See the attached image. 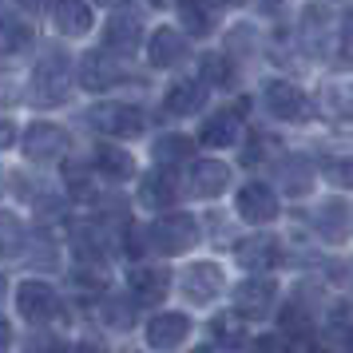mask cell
<instances>
[{"label": "cell", "mask_w": 353, "mask_h": 353, "mask_svg": "<svg viewBox=\"0 0 353 353\" xmlns=\"http://www.w3.org/2000/svg\"><path fill=\"white\" fill-rule=\"evenodd\" d=\"M92 119H99L96 128L112 131V135H139V131H143V112H135V108H119V103L99 108Z\"/></svg>", "instance_id": "cell-1"}, {"label": "cell", "mask_w": 353, "mask_h": 353, "mask_svg": "<svg viewBox=\"0 0 353 353\" xmlns=\"http://www.w3.org/2000/svg\"><path fill=\"white\" fill-rule=\"evenodd\" d=\"M20 314L28 321H44L56 314V294L44 282H24L20 286Z\"/></svg>", "instance_id": "cell-2"}, {"label": "cell", "mask_w": 353, "mask_h": 353, "mask_svg": "<svg viewBox=\"0 0 353 353\" xmlns=\"http://www.w3.org/2000/svg\"><path fill=\"white\" fill-rule=\"evenodd\" d=\"M239 210H242V219H250V223H266V219H274L278 203H274V194L266 187H246L239 194Z\"/></svg>", "instance_id": "cell-3"}, {"label": "cell", "mask_w": 353, "mask_h": 353, "mask_svg": "<svg viewBox=\"0 0 353 353\" xmlns=\"http://www.w3.org/2000/svg\"><path fill=\"white\" fill-rule=\"evenodd\" d=\"M187 330H191V325H187V318H183V314H167V318H155L151 321V345H155V350H171V345H179V341H183V337H187Z\"/></svg>", "instance_id": "cell-4"}, {"label": "cell", "mask_w": 353, "mask_h": 353, "mask_svg": "<svg viewBox=\"0 0 353 353\" xmlns=\"http://www.w3.org/2000/svg\"><path fill=\"white\" fill-rule=\"evenodd\" d=\"M270 298H274L270 282H246V286H239V294H234L242 318H254V314H262V310L270 305Z\"/></svg>", "instance_id": "cell-5"}, {"label": "cell", "mask_w": 353, "mask_h": 353, "mask_svg": "<svg viewBox=\"0 0 353 353\" xmlns=\"http://www.w3.org/2000/svg\"><path fill=\"white\" fill-rule=\"evenodd\" d=\"M28 155L32 159H48V155H64V131L52 128V123H40V128L28 135Z\"/></svg>", "instance_id": "cell-6"}, {"label": "cell", "mask_w": 353, "mask_h": 353, "mask_svg": "<svg viewBox=\"0 0 353 353\" xmlns=\"http://www.w3.org/2000/svg\"><path fill=\"white\" fill-rule=\"evenodd\" d=\"M56 24L64 32H88L92 28V12L83 0H56Z\"/></svg>", "instance_id": "cell-7"}, {"label": "cell", "mask_w": 353, "mask_h": 353, "mask_svg": "<svg viewBox=\"0 0 353 353\" xmlns=\"http://www.w3.org/2000/svg\"><path fill=\"white\" fill-rule=\"evenodd\" d=\"M270 108L282 115V119H302V115H305V99H302L298 88L274 83V88H270Z\"/></svg>", "instance_id": "cell-8"}, {"label": "cell", "mask_w": 353, "mask_h": 353, "mask_svg": "<svg viewBox=\"0 0 353 353\" xmlns=\"http://www.w3.org/2000/svg\"><path fill=\"white\" fill-rule=\"evenodd\" d=\"M159 239L167 242V250H183V246L194 239V223L187 219V214H171V219H163Z\"/></svg>", "instance_id": "cell-9"}, {"label": "cell", "mask_w": 353, "mask_h": 353, "mask_svg": "<svg viewBox=\"0 0 353 353\" xmlns=\"http://www.w3.org/2000/svg\"><path fill=\"white\" fill-rule=\"evenodd\" d=\"M199 103H203V92H199L194 83H175V88L167 92V112H175V115L194 112Z\"/></svg>", "instance_id": "cell-10"}, {"label": "cell", "mask_w": 353, "mask_h": 353, "mask_svg": "<svg viewBox=\"0 0 353 353\" xmlns=\"http://www.w3.org/2000/svg\"><path fill=\"white\" fill-rule=\"evenodd\" d=\"M83 88H92V92H99V88H108V83L115 80L112 64H103V56H83Z\"/></svg>", "instance_id": "cell-11"}, {"label": "cell", "mask_w": 353, "mask_h": 353, "mask_svg": "<svg viewBox=\"0 0 353 353\" xmlns=\"http://www.w3.org/2000/svg\"><path fill=\"white\" fill-rule=\"evenodd\" d=\"M183 36L179 32H159L155 36V44H151V60L155 64H175V56H183Z\"/></svg>", "instance_id": "cell-12"}, {"label": "cell", "mask_w": 353, "mask_h": 353, "mask_svg": "<svg viewBox=\"0 0 353 353\" xmlns=\"http://www.w3.org/2000/svg\"><path fill=\"white\" fill-rule=\"evenodd\" d=\"M226 187V171L219 163H199V171H194V191L203 194H214Z\"/></svg>", "instance_id": "cell-13"}, {"label": "cell", "mask_w": 353, "mask_h": 353, "mask_svg": "<svg viewBox=\"0 0 353 353\" xmlns=\"http://www.w3.org/2000/svg\"><path fill=\"white\" fill-rule=\"evenodd\" d=\"M108 44L131 52L135 44H139V20H115L112 28H108Z\"/></svg>", "instance_id": "cell-14"}, {"label": "cell", "mask_w": 353, "mask_h": 353, "mask_svg": "<svg viewBox=\"0 0 353 353\" xmlns=\"http://www.w3.org/2000/svg\"><path fill=\"white\" fill-rule=\"evenodd\" d=\"M131 290H135V298H139V302H155L163 290H167V282H163L159 274L139 270V274H131Z\"/></svg>", "instance_id": "cell-15"}, {"label": "cell", "mask_w": 353, "mask_h": 353, "mask_svg": "<svg viewBox=\"0 0 353 353\" xmlns=\"http://www.w3.org/2000/svg\"><path fill=\"white\" fill-rule=\"evenodd\" d=\"M20 246H24L20 223L8 219V214H0V254H20Z\"/></svg>", "instance_id": "cell-16"}, {"label": "cell", "mask_w": 353, "mask_h": 353, "mask_svg": "<svg viewBox=\"0 0 353 353\" xmlns=\"http://www.w3.org/2000/svg\"><path fill=\"white\" fill-rule=\"evenodd\" d=\"M99 167H103L108 175H128V171H131V159L119 151V147H99Z\"/></svg>", "instance_id": "cell-17"}, {"label": "cell", "mask_w": 353, "mask_h": 353, "mask_svg": "<svg viewBox=\"0 0 353 353\" xmlns=\"http://www.w3.org/2000/svg\"><path fill=\"white\" fill-rule=\"evenodd\" d=\"M143 199L151 203V207H163V203H171V187L163 191V171L147 175V183H143Z\"/></svg>", "instance_id": "cell-18"}, {"label": "cell", "mask_w": 353, "mask_h": 353, "mask_svg": "<svg viewBox=\"0 0 353 353\" xmlns=\"http://www.w3.org/2000/svg\"><path fill=\"white\" fill-rule=\"evenodd\" d=\"M183 20H187L191 32H207V24H210L207 8H199V4H183Z\"/></svg>", "instance_id": "cell-19"}, {"label": "cell", "mask_w": 353, "mask_h": 353, "mask_svg": "<svg viewBox=\"0 0 353 353\" xmlns=\"http://www.w3.org/2000/svg\"><path fill=\"white\" fill-rule=\"evenodd\" d=\"M230 135H234V123L226 128V119H214V128L203 131V143H226Z\"/></svg>", "instance_id": "cell-20"}, {"label": "cell", "mask_w": 353, "mask_h": 353, "mask_svg": "<svg viewBox=\"0 0 353 353\" xmlns=\"http://www.w3.org/2000/svg\"><path fill=\"white\" fill-rule=\"evenodd\" d=\"M179 151H191V143H187V139H163L159 159H179Z\"/></svg>", "instance_id": "cell-21"}, {"label": "cell", "mask_w": 353, "mask_h": 353, "mask_svg": "<svg viewBox=\"0 0 353 353\" xmlns=\"http://www.w3.org/2000/svg\"><path fill=\"white\" fill-rule=\"evenodd\" d=\"M8 341H12V330H8V321L0 318V353L8 350Z\"/></svg>", "instance_id": "cell-22"}, {"label": "cell", "mask_w": 353, "mask_h": 353, "mask_svg": "<svg viewBox=\"0 0 353 353\" xmlns=\"http://www.w3.org/2000/svg\"><path fill=\"white\" fill-rule=\"evenodd\" d=\"M12 143V128H8V123H0V147H8Z\"/></svg>", "instance_id": "cell-23"}, {"label": "cell", "mask_w": 353, "mask_h": 353, "mask_svg": "<svg viewBox=\"0 0 353 353\" xmlns=\"http://www.w3.org/2000/svg\"><path fill=\"white\" fill-rule=\"evenodd\" d=\"M60 353H99L96 345H68V350H60Z\"/></svg>", "instance_id": "cell-24"}, {"label": "cell", "mask_w": 353, "mask_h": 353, "mask_svg": "<svg viewBox=\"0 0 353 353\" xmlns=\"http://www.w3.org/2000/svg\"><path fill=\"white\" fill-rule=\"evenodd\" d=\"M103 4H119V0H103Z\"/></svg>", "instance_id": "cell-25"}, {"label": "cell", "mask_w": 353, "mask_h": 353, "mask_svg": "<svg viewBox=\"0 0 353 353\" xmlns=\"http://www.w3.org/2000/svg\"><path fill=\"white\" fill-rule=\"evenodd\" d=\"M230 4H239V0H230Z\"/></svg>", "instance_id": "cell-26"}]
</instances>
